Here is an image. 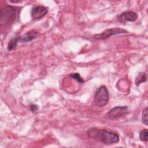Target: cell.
<instances>
[{"mask_svg":"<svg viewBox=\"0 0 148 148\" xmlns=\"http://www.w3.org/2000/svg\"><path fill=\"white\" fill-rule=\"evenodd\" d=\"M18 8L10 5L1 7L0 23L2 25H6L13 23L18 13Z\"/></svg>","mask_w":148,"mask_h":148,"instance_id":"2","label":"cell"},{"mask_svg":"<svg viewBox=\"0 0 148 148\" xmlns=\"http://www.w3.org/2000/svg\"><path fill=\"white\" fill-rule=\"evenodd\" d=\"M19 42L18 40V37H13L10 39V40L8 42V46H7V49L8 51H11L13 50L14 49L16 48V47L17 45L18 42Z\"/></svg>","mask_w":148,"mask_h":148,"instance_id":"9","label":"cell"},{"mask_svg":"<svg viewBox=\"0 0 148 148\" xmlns=\"http://www.w3.org/2000/svg\"><path fill=\"white\" fill-rule=\"evenodd\" d=\"M48 12V8L43 6H34L31 9V17L34 20L43 17Z\"/></svg>","mask_w":148,"mask_h":148,"instance_id":"7","label":"cell"},{"mask_svg":"<svg viewBox=\"0 0 148 148\" xmlns=\"http://www.w3.org/2000/svg\"><path fill=\"white\" fill-rule=\"evenodd\" d=\"M70 77L72 79L77 80L80 83H83L84 82V79L81 77L79 73H73L70 74Z\"/></svg>","mask_w":148,"mask_h":148,"instance_id":"13","label":"cell"},{"mask_svg":"<svg viewBox=\"0 0 148 148\" xmlns=\"http://www.w3.org/2000/svg\"><path fill=\"white\" fill-rule=\"evenodd\" d=\"M109 99V94L107 87L104 85L100 86L95 94L94 101L95 104L99 107L104 106L108 103Z\"/></svg>","mask_w":148,"mask_h":148,"instance_id":"3","label":"cell"},{"mask_svg":"<svg viewBox=\"0 0 148 148\" xmlns=\"http://www.w3.org/2000/svg\"><path fill=\"white\" fill-rule=\"evenodd\" d=\"M138 14L133 11H125L121 13L117 17V20L123 24L128 21L134 22L138 18Z\"/></svg>","mask_w":148,"mask_h":148,"instance_id":"6","label":"cell"},{"mask_svg":"<svg viewBox=\"0 0 148 148\" xmlns=\"http://www.w3.org/2000/svg\"><path fill=\"white\" fill-rule=\"evenodd\" d=\"M146 80H147L146 73L145 72H141L136 77L135 83L136 86H138L139 85H140V83L145 82Z\"/></svg>","mask_w":148,"mask_h":148,"instance_id":"10","label":"cell"},{"mask_svg":"<svg viewBox=\"0 0 148 148\" xmlns=\"http://www.w3.org/2000/svg\"><path fill=\"white\" fill-rule=\"evenodd\" d=\"M87 135L89 138L98 140L106 145L118 143L120 140V137L117 134L111 131L98 129L95 127L90 128L87 131Z\"/></svg>","mask_w":148,"mask_h":148,"instance_id":"1","label":"cell"},{"mask_svg":"<svg viewBox=\"0 0 148 148\" xmlns=\"http://www.w3.org/2000/svg\"><path fill=\"white\" fill-rule=\"evenodd\" d=\"M9 1H10V2H12V3H18V2H21V1H18V0H17V1H12V0H10Z\"/></svg>","mask_w":148,"mask_h":148,"instance_id":"15","label":"cell"},{"mask_svg":"<svg viewBox=\"0 0 148 148\" xmlns=\"http://www.w3.org/2000/svg\"><path fill=\"white\" fill-rule=\"evenodd\" d=\"M125 32H127L126 30L120 28H109V29H105L104 31H103L102 32L99 34L95 35L94 36V38L96 39H105L113 35L124 34Z\"/></svg>","mask_w":148,"mask_h":148,"instance_id":"5","label":"cell"},{"mask_svg":"<svg viewBox=\"0 0 148 148\" xmlns=\"http://www.w3.org/2000/svg\"><path fill=\"white\" fill-rule=\"evenodd\" d=\"M147 111L148 109L147 107H146L143 111L142 114V123L145 125H148V119H147Z\"/></svg>","mask_w":148,"mask_h":148,"instance_id":"12","label":"cell"},{"mask_svg":"<svg viewBox=\"0 0 148 148\" xmlns=\"http://www.w3.org/2000/svg\"><path fill=\"white\" fill-rule=\"evenodd\" d=\"M39 35V32L38 31L35 29L30 30L23 35H21L18 37V40L21 43H27L31 42L35 39H36Z\"/></svg>","mask_w":148,"mask_h":148,"instance_id":"8","label":"cell"},{"mask_svg":"<svg viewBox=\"0 0 148 148\" xmlns=\"http://www.w3.org/2000/svg\"><path fill=\"white\" fill-rule=\"evenodd\" d=\"M128 113V108L127 106H116L111 109L108 113V117L112 120L121 118Z\"/></svg>","mask_w":148,"mask_h":148,"instance_id":"4","label":"cell"},{"mask_svg":"<svg viewBox=\"0 0 148 148\" xmlns=\"http://www.w3.org/2000/svg\"><path fill=\"white\" fill-rule=\"evenodd\" d=\"M30 109H31V110L32 112H35V111H36L38 110V106L36 105L32 104V105H30Z\"/></svg>","mask_w":148,"mask_h":148,"instance_id":"14","label":"cell"},{"mask_svg":"<svg viewBox=\"0 0 148 148\" xmlns=\"http://www.w3.org/2000/svg\"><path fill=\"white\" fill-rule=\"evenodd\" d=\"M139 138L142 141L147 142V140H148V131L147 129H144L140 132Z\"/></svg>","mask_w":148,"mask_h":148,"instance_id":"11","label":"cell"}]
</instances>
